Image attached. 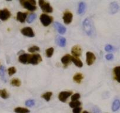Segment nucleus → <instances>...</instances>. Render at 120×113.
I'll return each mask as SVG.
<instances>
[{
  "label": "nucleus",
  "mask_w": 120,
  "mask_h": 113,
  "mask_svg": "<svg viewBox=\"0 0 120 113\" xmlns=\"http://www.w3.org/2000/svg\"><path fill=\"white\" fill-rule=\"evenodd\" d=\"M25 105L27 107H33L35 105V101L33 100H28L25 102Z\"/></svg>",
  "instance_id": "31"
},
{
  "label": "nucleus",
  "mask_w": 120,
  "mask_h": 113,
  "mask_svg": "<svg viewBox=\"0 0 120 113\" xmlns=\"http://www.w3.org/2000/svg\"><path fill=\"white\" fill-rule=\"evenodd\" d=\"M26 16H27V14L25 12H18L17 14V19L19 21L20 23H24L26 18Z\"/></svg>",
  "instance_id": "15"
},
{
  "label": "nucleus",
  "mask_w": 120,
  "mask_h": 113,
  "mask_svg": "<svg viewBox=\"0 0 120 113\" xmlns=\"http://www.w3.org/2000/svg\"><path fill=\"white\" fill-rule=\"evenodd\" d=\"M52 94V92H47L42 95V97L44 98L47 101H49L50 100Z\"/></svg>",
  "instance_id": "25"
},
{
  "label": "nucleus",
  "mask_w": 120,
  "mask_h": 113,
  "mask_svg": "<svg viewBox=\"0 0 120 113\" xmlns=\"http://www.w3.org/2000/svg\"><path fill=\"white\" fill-rule=\"evenodd\" d=\"M95 59L96 57L93 53L88 51L86 53V62L87 65H91L94 64Z\"/></svg>",
  "instance_id": "6"
},
{
  "label": "nucleus",
  "mask_w": 120,
  "mask_h": 113,
  "mask_svg": "<svg viewBox=\"0 0 120 113\" xmlns=\"http://www.w3.org/2000/svg\"><path fill=\"white\" fill-rule=\"evenodd\" d=\"M83 79V75L81 73H77L74 76L73 79L75 82H76L78 84H79L81 82L82 79Z\"/></svg>",
  "instance_id": "22"
},
{
  "label": "nucleus",
  "mask_w": 120,
  "mask_h": 113,
  "mask_svg": "<svg viewBox=\"0 0 120 113\" xmlns=\"http://www.w3.org/2000/svg\"><path fill=\"white\" fill-rule=\"evenodd\" d=\"M20 3L23 7L26 10L31 11H34L37 10L35 6L36 2L34 0H30V1H20Z\"/></svg>",
  "instance_id": "1"
},
{
  "label": "nucleus",
  "mask_w": 120,
  "mask_h": 113,
  "mask_svg": "<svg viewBox=\"0 0 120 113\" xmlns=\"http://www.w3.org/2000/svg\"><path fill=\"white\" fill-rule=\"evenodd\" d=\"M0 96L1 97L3 98L4 99H6L8 97V94L7 92V91L5 90V89L3 90L0 91Z\"/></svg>",
  "instance_id": "28"
},
{
  "label": "nucleus",
  "mask_w": 120,
  "mask_h": 113,
  "mask_svg": "<svg viewBox=\"0 0 120 113\" xmlns=\"http://www.w3.org/2000/svg\"><path fill=\"white\" fill-rule=\"evenodd\" d=\"M53 53H54V48H49L46 50V54H47V57L50 58L52 55Z\"/></svg>",
  "instance_id": "30"
},
{
  "label": "nucleus",
  "mask_w": 120,
  "mask_h": 113,
  "mask_svg": "<svg viewBox=\"0 0 120 113\" xmlns=\"http://www.w3.org/2000/svg\"><path fill=\"white\" fill-rule=\"evenodd\" d=\"M40 51V48L37 46H33V47H30L28 49V51L30 53H34L35 51Z\"/></svg>",
  "instance_id": "32"
},
{
  "label": "nucleus",
  "mask_w": 120,
  "mask_h": 113,
  "mask_svg": "<svg viewBox=\"0 0 120 113\" xmlns=\"http://www.w3.org/2000/svg\"><path fill=\"white\" fill-rule=\"evenodd\" d=\"M81 48L79 45H75L71 49V53L73 55L74 57H77L78 58L79 56H81Z\"/></svg>",
  "instance_id": "11"
},
{
  "label": "nucleus",
  "mask_w": 120,
  "mask_h": 113,
  "mask_svg": "<svg viewBox=\"0 0 120 113\" xmlns=\"http://www.w3.org/2000/svg\"><path fill=\"white\" fill-rule=\"evenodd\" d=\"M11 84L13 86H15V87H19L21 84V82L18 78H14L11 80Z\"/></svg>",
  "instance_id": "24"
},
{
  "label": "nucleus",
  "mask_w": 120,
  "mask_h": 113,
  "mask_svg": "<svg viewBox=\"0 0 120 113\" xmlns=\"http://www.w3.org/2000/svg\"><path fill=\"white\" fill-rule=\"evenodd\" d=\"M83 27L85 33L88 35H91L93 33V25L91 20L90 18H87L83 22Z\"/></svg>",
  "instance_id": "2"
},
{
  "label": "nucleus",
  "mask_w": 120,
  "mask_h": 113,
  "mask_svg": "<svg viewBox=\"0 0 120 113\" xmlns=\"http://www.w3.org/2000/svg\"><path fill=\"white\" fill-rule=\"evenodd\" d=\"M82 108L81 107H77V108H75L73 109V113H81Z\"/></svg>",
  "instance_id": "36"
},
{
  "label": "nucleus",
  "mask_w": 120,
  "mask_h": 113,
  "mask_svg": "<svg viewBox=\"0 0 120 113\" xmlns=\"http://www.w3.org/2000/svg\"><path fill=\"white\" fill-rule=\"evenodd\" d=\"M21 32L25 36L29 37H34L35 36V34H34L33 29L31 27H28V26L22 28Z\"/></svg>",
  "instance_id": "7"
},
{
  "label": "nucleus",
  "mask_w": 120,
  "mask_h": 113,
  "mask_svg": "<svg viewBox=\"0 0 120 113\" xmlns=\"http://www.w3.org/2000/svg\"><path fill=\"white\" fill-rule=\"evenodd\" d=\"M8 74L9 75H12L14 74L16 72L17 70H16L15 68V67H10L9 68L8 70Z\"/></svg>",
  "instance_id": "33"
},
{
  "label": "nucleus",
  "mask_w": 120,
  "mask_h": 113,
  "mask_svg": "<svg viewBox=\"0 0 120 113\" xmlns=\"http://www.w3.org/2000/svg\"><path fill=\"white\" fill-rule=\"evenodd\" d=\"M10 16H11V13L7 9H4L0 11V19L1 20H7Z\"/></svg>",
  "instance_id": "9"
},
{
  "label": "nucleus",
  "mask_w": 120,
  "mask_h": 113,
  "mask_svg": "<svg viewBox=\"0 0 120 113\" xmlns=\"http://www.w3.org/2000/svg\"><path fill=\"white\" fill-rule=\"evenodd\" d=\"M54 26L60 34H64L66 32V28L65 26L62 25L61 24L59 23L58 22H55L54 23Z\"/></svg>",
  "instance_id": "12"
},
{
  "label": "nucleus",
  "mask_w": 120,
  "mask_h": 113,
  "mask_svg": "<svg viewBox=\"0 0 120 113\" xmlns=\"http://www.w3.org/2000/svg\"><path fill=\"white\" fill-rule=\"evenodd\" d=\"M72 14L70 11H66L65 13L64 14V16H63V20H64V23L66 24H69L71 23L72 20Z\"/></svg>",
  "instance_id": "10"
},
{
  "label": "nucleus",
  "mask_w": 120,
  "mask_h": 113,
  "mask_svg": "<svg viewBox=\"0 0 120 113\" xmlns=\"http://www.w3.org/2000/svg\"><path fill=\"white\" fill-rule=\"evenodd\" d=\"M71 59H72V56L70 54H67L66 55H64L61 58V62L64 65H67L71 63Z\"/></svg>",
  "instance_id": "17"
},
{
  "label": "nucleus",
  "mask_w": 120,
  "mask_h": 113,
  "mask_svg": "<svg viewBox=\"0 0 120 113\" xmlns=\"http://www.w3.org/2000/svg\"><path fill=\"white\" fill-rule=\"evenodd\" d=\"M120 108V101L119 100H115L113 102L112 105V111L115 112L119 109Z\"/></svg>",
  "instance_id": "21"
},
{
  "label": "nucleus",
  "mask_w": 120,
  "mask_h": 113,
  "mask_svg": "<svg viewBox=\"0 0 120 113\" xmlns=\"http://www.w3.org/2000/svg\"><path fill=\"white\" fill-rule=\"evenodd\" d=\"M72 94L71 91H63L60 93L58 95V98L60 101L62 102H65L68 98Z\"/></svg>",
  "instance_id": "8"
},
{
  "label": "nucleus",
  "mask_w": 120,
  "mask_h": 113,
  "mask_svg": "<svg viewBox=\"0 0 120 113\" xmlns=\"http://www.w3.org/2000/svg\"><path fill=\"white\" fill-rule=\"evenodd\" d=\"M71 61H72V63H74L75 65H76L78 67H82L83 65L81 61L80 60V59H79L77 57H74V56H72V59H71Z\"/></svg>",
  "instance_id": "20"
},
{
  "label": "nucleus",
  "mask_w": 120,
  "mask_h": 113,
  "mask_svg": "<svg viewBox=\"0 0 120 113\" xmlns=\"http://www.w3.org/2000/svg\"><path fill=\"white\" fill-rule=\"evenodd\" d=\"M70 107L71 108H77V107H79V106L81 105V102L78 101H71V102H70L69 104Z\"/></svg>",
  "instance_id": "26"
},
{
  "label": "nucleus",
  "mask_w": 120,
  "mask_h": 113,
  "mask_svg": "<svg viewBox=\"0 0 120 113\" xmlns=\"http://www.w3.org/2000/svg\"><path fill=\"white\" fill-rule=\"evenodd\" d=\"M41 61H42V58L40 54H33L30 56L28 63L33 65H37Z\"/></svg>",
  "instance_id": "5"
},
{
  "label": "nucleus",
  "mask_w": 120,
  "mask_h": 113,
  "mask_svg": "<svg viewBox=\"0 0 120 113\" xmlns=\"http://www.w3.org/2000/svg\"><path fill=\"white\" fill-rule=\"evenodd\" d=\"M114 49V47L111 45H107L105 47V50L106 51H111Z\"/></svg>",
  "instance_id": "35"
},
{
  "label": "nucleus",
  "mask_w": 120,
  "mask_h": 113,
  "mask_svg": "<svg viewBox=\"0 0 120 113\" xmlns=\"http://www.w3.org/2000/svg\"><path fill=\"white\" fill-rule=\"evenodd\" d=\"M5 67L4 66L0 67V77L3 80H5Z\"/></svg>",
  "instance_id": "29"
},
{
  "label": "nucleus",
  "mask_w": 120,
  "mask_h": 113,
  "mask_svg": "<svg viewBox=\"0 0 120 113\" xmlns=\"http://www.w3.org/2000/svg\"><path fill=\"white\" fill-rule=\"evenodd\" d=\"M105 58L107 60H111L114 58V56H113V55L112 54H109L106 55Z\"/></svg>",
  "instance_id": "37"
},
{
  "label": "nucleus",
  "mask_w": 120,
  "mask_h": 113,
  "mask_svg": "<svg viewBox=\"0 0 120 113\" xmlns=\"http://www.w3.org/2000/svg\"><path fill=\"white\" fill-rule=\"evenodd\" d=\"M93 111L94 113H101V111L98 108H94L93 109Z\"/></svg>",
  "instance_id": "38"
},
{
  "label": "nucleus",
  "mask_w": 120,
  "mask_h": 113,
  "mask_svg": "<svg viewBox=\"0 0 120 113\" xmlns=\"http://www.w3.org/2000/svg\"><path fill=\"white\" fill-rule=\"evenodd\" d=\"M82 113H89L88 112H87L86 111H84L82 112Z\"/></svg>",
  "instance_id": "39"
},
{
  "label": "nucleus",
  "mask_w": 120,
  "mask_h": 113,
  "mask_svg": "<svg viewBox=\"0 0 120 113\" xmlns=\"http://www.w3.org/2000/svg\"><path fill=\"white\" fill-rule=\"evenodd\" d=\"M56 44L60 47H63L66 45V39L61 36H57L55 40Z\"/></svg>",
  "instance_id": "14"
},
{
  "label": "nucleus",
  "mask_w": 120,
  "mask_h": 113,
  "mask_svg": "<svg viewBox=\"0 0 120 113\" xmlns=\"http://www.w3.org/2000/svg\"><path fill=\"white\" fill-rule=\"evenodd\" d=\"M40 21L44 26H47L52 22L53 18L51 16L48 15L47 14H41L40 17Z\"/></svg>",
  "instance_id": "4"
},
{
  "label": "nucleus",
  "mask_w": 120,
  "mask_h": 113,
  "mask_svg": "<svg viewBox=\"0 0 120 113\" xmlns=\"http://www.w3.org/2000/svg\"><path fill=\"white\" fill-rule=\"evenodd\" d=\"M31 55L28 54H24L21 55L19 56V61L20 63H22V64H26V63H29V60H30V58Z\"/></svg>",
  "instance_id": "13"
},
{
  "label": "nucleus",
  "mask_w": 120,
  "mask_h": 113,
  "mask_svg": "<svg viewBox=\"0 0 120 113\" xmlns=\"http://www.w3.org/2000/svg\"><path fill=\"white\" fill-rule=\"evenodd\" d=\"M36 17H37V15L35 14H30V15H29V17L27 18V19H26L27 23H33V22L35 19Z\"/></svg>",
  "instance_id": "27"
},
{
  "label": "nucleus",
  "mask_w": 120,
  "mask_h": 113,
  "mask_svg": "<svg viewBox=\"0 0 120 113\" xmlns=\"http://www.w3.org/2000/svg\"><path fill=\"white\" fill-rule=\"evenodd\" d=\"M14 111L16 113H29L30 111L27 108H22V107H17L15 108Z\"/></svg>",
  "instance_id": "23"
},
{
  "label": "nucleus",
  "mask_w": 120,
  "mask_h": 113,
  "mask_svg": "<svg viewBox=\"0 0 120 113\" xmlns=\"http://www.w3.org/2000/svg\"><path fill=\"white\" fill-rule=\"evenodd\" d=\"M114 73L115 75V79L118 83H120V67H116L114 69Z\"/></svg>",
  "instance_id": "19"
},
{
  "label": "nucleus",
  "mask_w": 120,
  "mask_h": 113,
  "mask_svg": "<svg viewBox=\"0 0 120 113\" xmlns=\"http://www.w3.org/2000/svg\"><path fill=\"white\" fill-rule=\"evenodd\" d=\"M109 10H110V12L112 14H114L116 12H117V11L119 10V5L115 2L114 3H112L110 5V7H109Z\"/></svg>",
  "instance_id": "16"
},
{
  "label": "nucleus",
  "mask_w": 120,
  "mask_h": 113,
  "mask_svg": "<svg viewBox=\"0 0 120 113\" xmlns=\"http://www.w3.org/2000/svg\"><path fill=\"white\" fill-rule=\"evenodd\" d=\"M80 97V95L78 93H76V94H74L72 97H71V100H72V101H77L78 99Z\"/></svg>",
  "instance_id": "34"
},
{
  "label": "nucleus",
  "mask_w": 120,
  "mask_h": 113,
  "mask_svg": "<svg viewBox=\"0 0 120 113\" xmlns=\"http://www.w3.org/2000/svg\"><path fill=\"white\" fill-rule=\"evenodd\" d=\"M86 10V4L84 2H81L79 3V5H78V13L79 14H82L84 13Z\"/></svg>",
  "instance_id": "18"
},
{
  "label": "nucleus",
  "mask_w": 120,
  "mask_h": 113,
  "mask_svg": "<svg viewBox=\"0 0 120 113\" xmlns=\"http://www.w3.org/2000/svg\"><path fill=\"white\" fill-rule=\"evenodd\" d=\"M38 3L40 8L42 9L44 12H47V13H51L52 12V8L51 7L50 4L48 2L45 1L43 0H40Z\"/></svg>",
  "instance_id": "3"
}]
</instances>
